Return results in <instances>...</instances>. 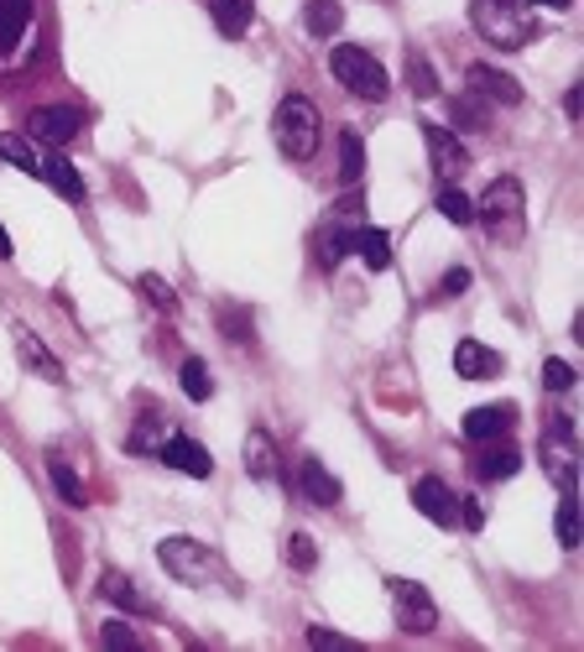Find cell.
<instances>
[{"mask_svg":"<svg viewBox=\"0 0 584 652\" xmlns=\"http://www.w3.org/2000/svg\"><path fill=\"white\" fill-rule=\"evenodd\" d=\"M470 21L502 53H517V47H527L538 37V17H532L527 0H470Z\"/></svg>","mask_w":584,"mask_h":652,"instance_id":"cell-1","label":"cell"},{"mask_svg":"<svg viewBox=\"0 0 584 652\" xmlns=\"http://www.w3.org/2000/svg\"><path fill=\"white\" fill-rule=\"evenodd\" d=\"M475 219L485 225V236L496 240V246H522V236H527V194H522V183L511 178V173L496 178L481 194V204H475Z\"/></svg>","mask_w":584,"mask_h":652,"instance_id":"cell-2","label":"cell"},{"mask_svg":"<svg viewBox=\"0 0 584 652\" xmlns=\"http://www.w3.org/2000/svg\"><path fill=\"white\" fill-rule=\"evenodd\" d=\"M272 137H277V146H283V157L308 162L323 141L319 105H313L308 95H287L283 105H277V116H272Z\"/></svg>","mask_w":584,"mask_h":652,"instance_id":"cell-3","label":"cell"},{"mask_svg":"<svg viewBox=\"0 0 584 652\" xmlns=\"http://www.w3.org/2000/svg\"><path fill=\"white\" fill-rule=\"evenodd\" d=\"M329 74L355 99H371V105H382V99L392 95V79H386V68L376 63V53H365L355 42H340V47L329 53Z\"/></svg>","mask_w":584,"mask_h":652,"instance_id":"cell-4","label":"cell"},{"mask_svg":"<svg viewBox=\"0 0 584 652\" xmlns=\"http://www.w3.org/2000/svg\"><path fill=\"white\" fill-rule=\"evenodd\" d=\"M157 558H162V569L173 574L178 585H194V590H203V585L224 579L220 554H214V548H203V543H194V537H162Z\"/></svg>","mask_w":584,"mask_h":652,"instance_id":"cell-5","label":"cell"},{"mask_svg":"<svg viewBox=\"0 0 584 652\" xmlns=\"http://www.w3.org/2000/svg\"><path fill=\"white\" fill-rule=\"evenodd\" d=\"M386 595H392V616H397V627L407 637H428L439 627V606H433V595L423 585H412V579H386Z\"/></svg>","mask_w":584,"mask_h":652,"instance_id":"cell-6","label":"cell"},{"mask_svg":"<svg viewBox=\"0 0 584 652\" xmlns=\"http://www.w3.org/2000/svg\"><path fill=\"white\" fill-rule=\"evenodd\" d=\"M543 470L559 491H574V480H580V444H574V423L564 413L553 417L543 434Z\"/></svg>","mask_w":584,"mask_h":652,"instance_id":"cell-7","label":"cell"},{"mask_svg":"<svg viewBox=\"0 0 584 652\" xmlns=\"http://www.w3.org/2000/svg\"><path fill=\"white\" fill-rule=\"evenodd\" d=\"M84 131V110L74 105H42L26 116V141H37V146H68V141Z\"/></svg>","mask_w":584,"mask_h":652,"instance_id":"cell-8","label":"cell"},{"mask_svg":"<svg viewBox=\"0 0 584 652\" xmlns=\"http://www.w3.org/2000/svg\"><path fill=\"white\" fill-rule=\"evenodd\" d=\"M423 141H428V162H433L439 183H460V173L470 167L464 141L454 137V131H443V126H423Z\"/></svg>","mask_w":584,"mask_h":652,"instance_id":"cell-9","label":"cell"},{"mask_svg":"<svg viewBox=\"0 0 584 652\" xmlns=\"http://www.w3.org/2000/svg\"><path fill=\"white\" fill-rule=\"evenodd\" d=\"M464 84H470V95L491 99V105H522V84L511 79V74H502V68H491V63H470L464 68Z\"/></svg>","mask_w":584,"mask_h":652,"instance_id":"cell-10","label":"cell"},{"mask_svg":"<svg viewBox=\"0 0 584 652\" xmlns=\"http://www.w3.org/2000/svg\"><path fill=\"white\" fill-rule=\"evenodd\" d=\"M157 459L167 465V470L194 475V480H209V475H214V459H209V449H203V444H194L188 434H167V444L157 449Z\"/></svg>","mask_w":584,"mask_h":652,"instance_id":"cell-11","label":"cell"},{"mask_svg":"<svg viewBox=\"0 0 584 652\" xmlns=\"http://www.w3.org/2000/svg\"><path fill=\"white\" fill-rule=\"evenodd\" d=\"M412 507H418L428 522H439V528H454V522H460V501H454V491L443 486L439 475H423V480L412 486Z\"/></svg>","mask_w":584,"mask_h":652,"instance_id":"cell-12","label":"cell"},{"mask_svg":"<svg viewBox=\"0 0 584 652\" xmlns=\"http://www.w3.org/2000/svg\"><path fill=\"white\" fill-rule=\"evenodd\" d=\"M454 371L464 381H491V376H502V356L491 345H481V339H460L454 345Z\"/></svg>","mask_w":584,"mask_h":652,"instance_id":"cell-13","label":"cell"},{"mask_svg":"<svg viewBox=\"0 0 584 652\" xmlns=\"http://www.w3.org/2000/svg\"><path fill=\"white\" fill-rule=\"evenodd\" d=\"M47 188L58 198H68V204H84V178H79V167L63 157V152H42V173H37Z\"/></svg>","mask_w":584,"mask_h":652,"instance_id":"cell-14","label":"cell"},{"mask_svg":"<svg viewBox=\"0 0 584 652\" xmlns=\"http://www.w3.org/2000/svg\"><path fill=\"white\" fill-rule=\"evenodd\" d=\"M298 486H302V496H308L313 507H340V496H344V486L323 470L319 459H302L298 465Z\"/></svg>","mask_w":584,"mask_h":652,"instance_id":"cell-15","label":"cell"},{"mask_svg":"<svg viewBox=\"0 0 584 652\" xmlns=\"http://www.w3.org/2000/svg\"><path fill=\"white\" fill-rule=\"evenodd\" d=\"M511 423H517V413L502 408V402H496V408H475V413H464V438H470V444H491V438H502Z\"/></svg>","mask_w":584,"mask_h":652,"instance_id":"cell-16","label":"cell"},{"mask_svg":"<svg viewBox=\"0 0 584 652\" xmlns=\"http://www.w3.org/2000/svg\"><path fill=\"white\" fill-rule=\"evenodd\" d=\"M100 595L110 600V606H121V611H136V616H152V611H157V606H152V600L142 595V585H136V579H125V574H104V579H100Z\"/></svg>","mask_w":584,"mask_h":652,"instance_id":"cell-17","label":"cell"},{"mask_svg":"<svg viewBox=\"0 0 584 652\" xmlns=\"http://www.w3.org/2000/svg\"><path fill=\"white\" fill-rule=\"evenodd\" d=\"M241 459H245V470L256 475V480H277V470H283V465H277V444H272L262 428H251V434H245Z\"/></svg>","mask_w":584,"mask_h":652,"instance_id":"cell-18","label":"cell"},{"mask_svg":"<svg viewBox=\"0 0 584 652\" xmlns=\"http://www.w3.org/2000/svg\"><path fill=\"white\" fill-rule=\"evenodd\" d=\"M209 17H214L224 37H245L251 17H256V0H209Z\"/></svg>","mask_w":584,"mask_h":652,"instance_id":"cell-19","label":"cell"},{"mask_svg":"<svg viewBox=\"0 0 584 652\" xmlns=\"http://www.w3.org/2000/svg\"><path fill=\"white\" fill-rule=\"evenodd\" d=\"M16 350H21V360H26V371L47 376V381H63V366L53 360V350H47L32 329H21V324H16Z\"/></svg>","mask_w":584,"mask_h":652,"instance_id":"cell-20","label":"cell"},{"mask_svg":"<svg viewBox=\"0 0 584 652\" xmlns=\"http://www.w3.org/2000/svg\"><path fill=\"white\" fill-rule=\"evenodd\" d=\"M32 26V0H0V53H11Z\"/></svg>","mask_w":584,"mask_h":652,"instance_id":"cell-21","label":"cell"},{"mask_svg":"<svg viewBox=\"0 0 584 652\" xmlns=\"http://www.w3.org/2000/svg\"><path fill=\"white\" fill-rule=\"evenodd\" d=\"M355 251H361V261L371 272H386V267H392V236L376 230V225H361V230H355Z\"/></svg>","mask_w":584,"mask_h":652,"instance_id":"cell-22","label":"cell"},{"mask_svg":"<svg viewBox=\"0 0 584 652\" xmlns=\"http://www.w3.org/2000/svg\"><path fill=\"white\" fill-rule=\"evenodd\" d=\"M302 26H308V37H334V32L344 26L340 0H308V11H302Z\"/></svg>","mask_w":584,"mask_h":652,"instance_id":"cell-23","label":"cell"},{"mask_svg":"<svg viewBox=\"0 0 584 652\" xmlns=\"http://www.w3.org/2000/svg\"><path fill=\"white\" fill-rule=\"evenodd\" d=\"M517 470H522V455H517L511 444H496L491 455L475 459V475H481V480H511Z\"/></svg>","mask_w":584,"mask_h":652,"instance_id":"cell-24","label":"cell"},{"mask_svg":"<svg viewBox=\"0 0 584 652\" xmlns=\"http://www.w3.org/2000/svg\"><path fill=\"white\" fill-rule=\"evenodd\" d=\"M361 173H365V141H361V131H340V183H361Z\"/></svg>","mask_w":584,"mask_h":652,"instance_id":"cell-25","label":"cell"},{"mask_svg":"<svg viewBox=\"0 0 584 652\" xmlns=\"http://www.w3.org/2000/svg\"><path fill=\"white\" fill-rule=\"evenodd\" d=\"M350 251H355V230H350V225H329V230L319 236V257H323V267H340V261L350 257Z\"/></svg>","mask_w":584,"mask_h":652,"instance_id":"cell-26","label":"cell"},{"mask_svg":"<svg viewBox=\"0 0 584 652\" xmlns=\"http://www.w3.org/2000/svg\"><path fill=\"white\" fill-rule=\"evenodd\" d=\"M0 162L21 167L26 178H37V173H42V157L32 152V146H26V137H5V131H0Z\"/></svg>","mask_w":584,"mask_h":652,"instance_id":"cell-27","label":"cell"},{"mask_svg":"<svg viewBox=\"0 0 584 652\" xmlns=\"http://www.w3.org/2000/svg\"><path fill=\"white\" fill-rule=\"evenodd\" d=\"M47 475H53V486H58V496L63 501H68V507H84V501H89V496H84V480L79 475H74V465H68V459H47Z\"/></svg>","mask_w":584,"mask_h":652,"instance_id":"cell-28","label":"cell"},{"mask_svg":"<svg viewBox=\"0 0 584 652\" xmlns=\"http://www.w3.org/2000/svg\"><path fill=\"white\" fill-rule=\"evenodd\" d=\"M439 215L449 219V225H470V219H475V204H470V194H464L460 183H443L439 188Z\"/></svg>","mask_w":584,"mask_h":652,"instance_id":"cell-29","label":"cell"},{"mask_svg":"<svg viewBox=\"0 0 584 652\" xmlns=\"http://www.w3.org/2000/svg\"><path fill=\"white\" fill-rule=\"evenodd\" d=\"M553 528H559V543H564V548H580V501H574V491H559Z\"/></svg>","mask_w":584,"mask_h":652,"instance_id":"cell-30","label":"cell"},{"mask_svg":"<svg viewBox=\"0 0 584 652\" xmlns=\"http://www.w3.org/2000/svg\"><path fill=\"white\" fill-rule=\"evenodd\" d=\"M407 89H412L418 99L439 95V74H433V63H428L423 53H412V58H407Z\"/></svg>","mask_w":584,"mask_h":652,"instance_id":"cell-31","label":"cell"},{"mask_svg":"<svg viewBox=\"0 0 584 652\" xmlns=\"http://www.w3.org/2000/svg\"><path fill=\"white\" fill-rule=\"evenodd\" d=\"M136 287H142V297L152 303V308H157V314H178V293H173V287L157 278V272H142V278H136Z\"/></svg>","mask_w":584,"mask_h":652,"instance_id":"cell-32","label":"cell"},{"mask_svg":"<svg viewBox=\"0 0 584 652\" xmlns=\"http://www.w3.org/2000/svg\"><path fill=\"white\" fill-rule=\"evenodd\" d=\"M162 444H167V423L142 417V423H136V434H131V455H157Z\"/></svg>","mask_w":584,"mask_h":652,"instance_id":"cell-33","label":"cell"},{"mask_svg":"<svg viewBox=\"0 0 584 652\" xmlns=\"http://www.w3.org/2000/svg\"><path fill=\"white\" fill-rule=\"evenodd\" d=\"M178 381H183V392L194 396V402H209V392H214V381H209V366H203V360H183Z\"/></svg>","mask_w":584,"mask_h":652,"instance_id":"cell-34","label":"cell"},{"mask_svg":"<svg viewBox=\"0 0 584 652\" xmlns=\"http://www.w3.org/2000/svg\"><path fill=\"white\" fill-rule=\"evenodd\" d=\"M287 564H293L298 574H308L313 564H319V543H313L308 533H293L287 537Z\"/></svg>","mask_w":584,"mask_h":652,"instance_id":"cell-35","label":"cell"},{"mask_svg":"<svg viewBox=\"0 0 584 652\" xmlns=\"http://www.w3.org/2000/svg\"><path fill=\"white\" fill-rule=\"evenodd\" d=\"M100 642H104L110 652H136V648H142V637L131 632L125 621H104V627H100Z\"/></svg>","mask_w":584,"mask_h":652,"instance_id":"cell-36","label":"cell"},{"mask_svg":"<svg viewBox=\"0 0 584 652\" xmlns=\"http://www.w3.org/2000/svg\"><path fill=\"white\" fill-rule=\"evenodd\" d=\"M543 387L548 392H569L574 387V366L569 360H543Z\"/></svg>","mask_w":584,"mask_h":652,"instance_id":"cell-37","label":"cell"},{"mask_svg":"<svg viewBox=\"0 0 584 652\" xmlns=\"http://www.w3.org/2000/svg\"><path fill=\"white\" fill-rule=\"evenodd\" d=\"M460 517H464V528H470V533H481V528H485V507L475 501V496H470V501H460Z\"/></svg>","mask_w":584,"mask_h":652,"instance_id":"cell-38","label":"cell"},{"mask_svg":"<svg viewBox=\"0 0 584 652\" xmlns=\"http://www.w3.org/2000/svg\"><path fill=\"white\" fill-rule=\"evenodd\" d=\"M439 287H443V293H464V287H470V272H464V267H449Z\"/></svg>","mask_w":584,"mask_h":652,"instance_id":"cell-39","label":"cell"},{"mask_svg":"<svg viewBox=\"0 0 584 652\" xmlns=\"http://www.w3.org/2000/svg\"><path fill=\"white\" fill-rule=\"evenodd\" d=\"M308 642H313V648H344V637L329 632V627H313V632H308Z\"/></svg>","mask_w":584,"mask_h":652,"instance_id":"cell-40","label":"cell"},{"mask_svg":"<svg viewBox=\"0 0 584 652\" xmlns=\"http://www.w3.org/2000/svg\"><path fill=\"white\" fill-rule=\"evenodd\" d=\"M580 105H584V89H569V95H564V110H569V120H580Z\"/></svg>","mask_w":584,"mask_h":652,"instance_id":"cell-41","label":"cell"},{"mask_svg":"<svg viewBox=\"0 0 584 652\" xmlns=\"http://www.w3.org/2000/svg\"><path fill=\"white\" fill-rule=\"evenodd\" d=\"M11 251H16V246H11V236H5V225H0V261H11Z\"/></svg>","mask_w":584,"mask_h":652,"instance_id":"cell-42","label":"cell"},{"mask_svg":"<svg viewBox=\"0 0 584 652\" xmlns=\"http://www.w3.org/2000/svg\"><path fill=\"white\" fill-rule=\"evenodd\" d=\"M527 6H553V11H569L574 0H527Z\"/></svg>","mask_w":584,"mask_h":652,"instance_id":"cell-43","label":"cell"}]
</instances>
